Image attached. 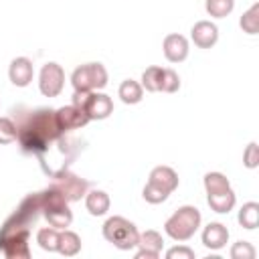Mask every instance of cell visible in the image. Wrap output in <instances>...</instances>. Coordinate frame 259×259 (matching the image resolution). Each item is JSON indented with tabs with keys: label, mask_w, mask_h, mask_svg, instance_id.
<instances>
[{
	"label": "cell",
	"mask_w": 259,
	"mask_h": 259,
	"mask_svg": "<svg viewBox=\"0 0 259 259\" xmlns=\"http://www.w3.org/2000/svg\"><path fill=\"white\" fill-rule=\"evenodd\" d=\"M190 38L198 49H210L219 40V28L210 20H198L190 30Z\"/></svg>",
	"instance_id": "obj_13"
},
{
	"label": "cell",
	"mask_w": 259,
	"mask_h": 259,
	"mask_svg": "<svg viewBox=\"0 0 259 259\" xmlns=\"http://www.w3.org/2000/svg\"><path fill=\"white\" fill-rule=\"evenodd\" d=\"M150 182L162 186L164 190L168 192H174L178 188V174L170 168V166H156L152 172H150Z\"/></svg>",
	"instance_id": "obj_16"
},
{
	"label": "cell",
	"mask_w": 259,
	"mask_h": 259,
	"mask_svg": "<svg viewBox=\"0 0 259 259\" xmlns=\"http://www.w3.org/2000/svg\"><path fill=\"white\" fill-rule=\"evenodd\" d=\"M166 257L168 259H194V251L190 247H172L166 251Z\"/></svg>",
	"instance_id": "obj_32"
},
{
	"label": "cell",
	"mask_w": 259,
	"mask_h": 259,
	"mask_svg": "<svg viewBox=\"0 0 259 259\" xmlns=\"http://www.w3.org/2000/svg\"><path fill=\"white\" fill-rule=\"evenodd\" d=\"M57 251L65 257H73L81 251V237L69 229H61L59 231V243H57Z\"/></svg>",
	"instance_id": "obj_18"
},
{
	"label": "cell",
	"mask_w": 259,
	"mask_h": 259,
	"mask_svg": "<svg viewBox=\"0 0 259 259\" xmlns=\"http://www.w3.org/2000/svg\"><path fill=\"white\" fill-rule=\"evenodd\" d=\"M200 210L196 206H190V204H184L180 206L166 223H164V231L170 239L174 241H188L194 237V233L198 231L200 227Z\"/></svg>",
	"instance_id": "obj_3"
},
{
	"label": "cell",
	"mask_w": 259,
	"mask_h": 259,
	"mask_svg": "<svg viewBox=\"0 0 259 259\" xmlns=\"http://www.w3.org/2000/svg\"><path fill=\"white\" fill-rule=\"evenodd\" d=\"M83 111L87 113L89 121L91 119H105L113 113V101L109 95L99 93V91H89L85 103H83Z\"/></svg>",
	"instance_id": "obj_9"
},
{
	"label": "cell",
	"mask_w": 259,
	"mask_h": 259,
	"mask_svg": "<svg viewBox=\"0 0 259 259\" xmlns=\"http://www.w3.org/2000/svg\"><path fill=\"white\" fill-rule=\"evenodd\" d=\"M164 249V239L158 231L154 229H148L144 233H140V239H138V253L136 257L138 259H158L160 253Z\"/></svg>",
	"instance_id": "obj_11"
},
{
	"label": "cell",
	"mask_w": 259,
	"mask_h": 259,
	"mask_svg": "<svg viewBox=\"0 0 259 259\" xmlns=\"http://www.w3.org/2000/svg\"><path fill=\"white\" fill-rule=\"evenodd\" d=\"M51 178H53V180H51V184H49V186L57 188V190L65 196V200H67V202L81 200V196H85V194H87L89 182H87L85 178H81V176H77V174L69 172V168L59 170V172H57V174H53Z\"/></svg>",
	"instance_id": "obj_7"
},
{
	"label": "cell",
	"mask_w": 259,
	"mask_h": 259,
	"mask_svg": "<svg viewBox=\"0 0 259 259\" xmlns=\"http://www.w3.org/2000/svg\"><path fill=\"white\" fill-rule=\"evenodd\" d=\"M55 115H57V123H59V127H61L65 134H69V132H73V130H79V127H83V125L89 123L87 113H85L81 107L73 105V103L55 109Z\"/></svg>",
	"instance_id": "obj_10"
},
{
	"label": "cell",
	"mask_w": 259,
	"mask_h": 259,
	"mask_svg": "<svg viewBox=\"0 0 259 259\" xmlns=\"http://www.w3.org/2000/svg\"><path fill=\"white\" fill-rule=\"evenodd\" d=\"M162 51L170 63H182V61H186L188 51H190L188 38L178 34V32H170V34H166V38L162 42Z\"/></svg>",
	"instance_id": "obj_12"
},
{
	"label": "cell",
	"mask_w": 259,
	"mask_h": 259,
	"mask_svg": "<svg viewBox=\"0 0 259 259\" xmlns=\"http://www.w3.org/2000/svg\"><path fill=\"white\" fill-rule=\"evenodd\" d=\"M243 32L247 34H257V28H259V4H253L239 20Z\"/></svg>",
	"instance_id": "obj_26"
},
{
	"label": "cell",
	"mask_w": 259,
	"mask_h": 259,
	"mask_svg": "<svg viewBox=\"0 0 259 259\" xmlns=\"http://www.w3.org/2000/svg\"><path fill=\"white\" fill-rule=\"evenodd\" d=\"M36 243H38V247H40L42 251H49V253L57 251L59 229H55V227H42V229H38V233H36Z\"/></svg>",
	"instance_id": "obj_23"
},
{
	"label": "cell",
	"mask_w": 259,
	"mask_h": 259,
	"mask_svg": "<svg viewBox=\"0 0 259 259\" xmlns=\"http://www.w3.org/2000/svg\"><path fill=\"white\" fill-rule=\"evenodd\" d=\"M204 8L212 18H225L233 12L235 0H206Z\"/></svg>",
	"instance_id": "obj_25"
},
{
	"label": "cell",
	"mask_w": 259,
	"mask_h": 259,
	"mask_svg": "<svg viewBox=\"0 0 259 259\" xmlns=\"http://www.w3.org/2000/svg\"><path fill=\"white\" fill-rule=\"evenodd\" d=\"M16 140V125L10 117H0V144H12Z\"/></svg>",
	"instance_id": "obj_30"
},
{
	"label": "cell",
	"mask_w": 259,
	"mask_h": 259,
	"mask_svg": "<svg viewBox=\"0 0 259 259\" xmlns=\"http://www.w3.org/2000/svg\"><path fill=\"white\" fill-rule=\"evenodd\" d=\"M65 85V71L59 63L49 61L38 73V89L45 97H57Z\"/></svg>",
	"instance_id": "obj_8"
},
{
	"label": "cell",
	"mask_w": 259,
	"mask_h": 259,
	"mask_svg": "<svg viewBox=\"0 0 259 259\" xmlns=\"http://www.w3.org/2000/svg\"><path fill=\"white\" fill-rule=\"evenodd\" d=\"M243 164L247 168H257V164H259V152H257V144L255 142H251L247 146V150L243 152Z\"/></svg>",
	"instance_id": "obj_31"
},
{
	"label": "cell",
	"mask_w": 259,
	"mask_h": 259,
	"mask_svg": "<svg viewBox=\"0 0 259 259\" xmlns=\"http://www.w3.org/2000/svg\"><path fill=\"white\" fill-rule=\"evenodd\" d=\"M206 202H208V206H210L214 212L225 214V212L233 210V206H235V202H237V196H235L233 188H229V190L219 192V194H206Z\"/></svg>",
	"instance_id": "obj_19"
},
{
	"label": "cell",
	"mask_w": 259,
	"mask_h": 259,
	"mask_svg": "<svg viewBox=\"0 0 259 259\" xmlns=\"http://www.w3.org/2000/svg\"><path fill=\"white\" fill-rule=\"evenodd\" d=\"M117 95H119V99L125 105H134V103H140L142 101L144 87L138 81H134V79H125V81H121V85L117 89Z\"/></svg>",
	"instance_id": "obj_20"
},
{
	"label": "cell",
	"mask_w": 259,
	"mask_h": 259,
	"mask_svg": "<svg viewBox=\"0 0 259 259\" xmlns=\"http://www.w3.org/2000/svg\"><path fill=\"white\" fill-rule=\"evenodd\" d=\"M109 204H111V200L105 190H91L85 194V208L93 217H103L109 210Z\"/></svg>",
	"instance_id": "obj_17"
},
{
	"label": "cell",
	"mask_w": 259,
	"mask_h": 259,
	"mask_svg": "<svg viewBox=\"0 0 259 259\" xmlns=\"http://www.w3.org/2000/svg\"><path fill=\"white\" fill-rule=\"evenodd\" d=\"M229 243V229L223 223H208L202 231V245L206 249L219 251Z\"/></svg>",
	"instance_id": "obj_15"
},
{
	"label": "cell",
	"mask_w": 259,
	"mask_h": 259,
	"mask_svg": "<svg viewBox=\"0 0 259 259\" xmlns=\"http://www.w3.org/2000/svg\"><path fill=\"white\" fill-rule=\"evenodd\" d=\"M255 255H257L255 247L247 241H239L231 247V257L233 259H255Z\"/></svg>",
	"instance_id": "obj_29"
},
{
	"label": "cell",
	"mask_w": 259,
	"mask_h": 259,
	"mask_svg": "<svg viewBox=\"0 0 259 259\" xmlns=\"http://www.w3.org/2000/svg\"><path fill=\"white\" fill-rule=\"evenodd\" d=\"M160 79H162V67L152 65V67H148V69L142 73V83H140V85H142L146 91L156 93V91H160Z\"/></svg>",
	"instance_id": "obj_24"
},
{
	"label": "cell",
	"mask_w": 259,
	"mask_h": 259,
	"mask_svg": "<svg viewBox=\"0 0 259 259\" xmlns=\"http://www.w3.org/2000/svg\"><path fill=\"white\" fill-rule=\"evenodd\" d=\"M202 182H204L206 194H219V192H225V190L231 188L229 178L225 174H221V172H208V174H204Z\"/></svg>",
	"instance_id": "obj_21"
},
{
	"label": "cell",
	"mask_w": 259,
	"mask_h": 259,
	"mask_svg": "<svg viewBox=\"0 0 259 259\" xmlns=\"http://www.w3.org/2000/svg\"><path fill=\"white\" fill-rule=\"evenodd\" d=\"M40 198H42V217L49 221L51 227L61 231L73 223V212L69 208V202L57 188L47 186L45 190H40Z\"/></svg>",
	"instance_id": "obj_4"
},
{
	"label": "cell",
	"mask_w": 259,
	"mask_h": 259,
	"mask_svg": "<svg viewBox=\"0 0 259 259\" xmlns=\"http://www.w3.org/2000/svg\"><path fill=\"white\" fill-rule=\"evenodd\" d=\"M42 214L40 192L26 194L18 208L0 227V253L6 259H28L30 257V225Z\"/></svg>",
	"instance_id": "obj_2"
},
{
	"label": "cell",
	"mask_w": 259,
	"mask_h": 259,
	"mask_svg": "<svg viewBox=\"0 0 259 259\" xmlns=\"http://www.w3.org/2000/svg\"><path fill=\"white\" fill-rule=\"evenodd\" d=\"M71 85L75 91H99L107 85V69L101 63H85L73 71Z\"/></svg>",
	"instance_id": "obj_6"
},
{
	"label": "cell",
	"mask_w": 259,
	"mask_h": 259,
	"mask_svg": "<svg viewBox=\"0 0 259 259\" xmlns=\"http://www.w3.org/2000/svg\"><path fill=\"white\" fill-rule=\"evenodd\" d=\"M237 219H239V225H241L243 229L253 231V229L257 227V223H259V204H257V202H245V204L241 206Z\"/></svg>",
	"instance_id": "obj_22"
},
{
	"label": "cell",
	"mask_w": 259,
	"mask_h": 259,
	"mask_svg": "<svg viewBox=\"0 0 259 259\" xmlns=\"http://www.w3.org/2000/svg\"><path fill=\"white\" fill-rule=\"evenodd\" d=\"M14 113V125H16V142L20 144V150L24 154L36 156L40 162L47 158L53 144H61L67 134L59 127L55 109L51 107H38V109H24L18 107Z\"/></svg>",
	"instance_id": "obj_1"
},
{
	"label": "cell",
	"mask_w": 259,
	"mask_h": 259,
	"mask_svg": "<svg viewBox=\"0 0 259 259\" xmlns=\"http://www.w3.org/2000/svg\"><path fill=\"white\" fill-rule=\"evenodd\" d=\"M103 237L107 243H111L113 247L121 249V251H130L134 247H138V239H140V233L136 229V225L123 217H109L105 223H103Z\"/></svg>",
	"instance_id": "obj_5"
},
{
	"label": "cell",
	"mask_w": 259,
	"mask_h": 259,
	"mask_svg": "<svg viewBox=\"0 0 259 259\" xmlns=\"http://www.w3.org/2000/svg\"><path fill=\"white\" fill-rule=\"evenodd\" d=\"M34 77V67H32V61L26 59V57H16L10 61V67H8V79L12 85L16 87H26L30 85Z\"/></svg>",
	"instance_id": "obj_14"
},
{
	"label": "cell",
	"mask_w": 259,
	"mask_h": 259,
	"mask_svg": "<svg viewBox=\"0 0 259 259\" xmlns=\"http://www.w3.org/2000/svg\"><path fill=\"white\" fill-rule=\"evenodd\" d=\"M142 196H144V200L150 202V204H160V202H164V200L170 196V192L164 190L162 186H158V184H154V182L148 180V184H146L144 190H142Z\"/></svg>",
	"instance_id": "obj_27"
},
{
	"label": "cell",
	"mask_w": 259,
	"mask_h": 259,
	"mask_svg": "<svg viewBox=\"0 0 259 259\" xmlns=\"http://www.w3.org/2000/svg\"><path fill=\"white\" fill-rule=\"evenodd\" d=\"M180 89V77L174 69H162V79H160V91L162 93H174Z\"/></svg>",
	"instance_id": "obj_28"
}]
</instances>
